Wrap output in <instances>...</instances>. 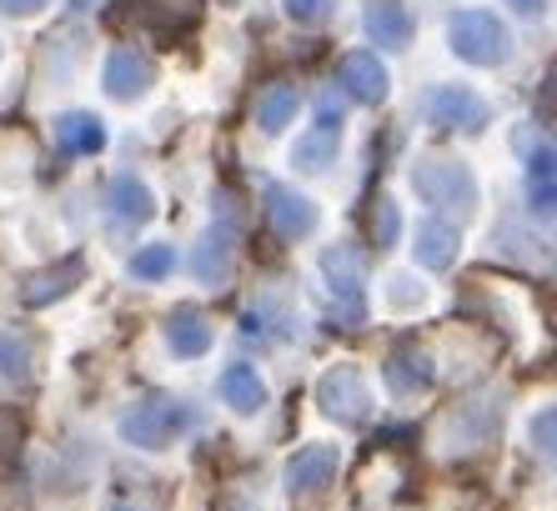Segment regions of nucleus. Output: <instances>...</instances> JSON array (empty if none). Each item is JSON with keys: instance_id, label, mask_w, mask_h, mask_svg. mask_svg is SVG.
<instances>
[{"instance_id": "a878e982", "label": "nucleus", "mask_w": 557, "mask_h": 511, "mask_svg": "<svg viewBox=\"0 0 557 511\" xmlns=\"http://www.w3.org/2000/svg\"><path fill=\"white\" fill-rule=\"evenodd\" d=\"M0 376L5 382H26L30 376V341L15 332H0Z\"/></svg>"}, {"instance_id": "6e6552de", "label": "nucleus", "mask_w": 557, "mask_h": 511, "mask_svg": "<svg viewBox=\"0 0 557 511\" xmlns=\"http://www.w3.org/2000/svg\"><path fill=\"white\" fill-rule=\"evenodd\" d=\"M332 482H337V447H301L286 461V491L297 501L322 497Z\"/></svg>"}, {"instance_id": "9b49d317", "label": "nucleus", "mask_w": 557, "mask_h": 511, "mask_svg": "<svg viewBox=\"0 0 557 511\" xmlns=\"http://www.w3.org/2000/svg\"><path fill=\"white\" fill-rule=\"evenodd\" d=\"M267 216H272L276 236H286V241H297V236H311L317 230V205L307 201V196L286 191V186H267Z\"/></svg>"}, {"instance_id": "2eb2a0df", "label": "nucleus", "mask_w": 557, "mask_h": 511, "mask_svg": "<svg viewBox=\"0 0 557 511\" xmlns=\"http://www.w3.org/2000/svg\"><path fill=\"white\" fill-rule=\"evenodd\" d=\"M81 276H86V266H81V256H65L61 266L40 271V276H30V282L21 286V301H26V307H51L55 296L76 291V282H81Z\"/></svg>"}, {"instance_id": "412c9836", "label": "nucleus", "mask_w": 557, "mask_h": 511, "mask_svg": "<svg viewBox=\"0 0 557 511\" xmlns=\"http://www.w3.org/2000/svg\"><path fill=\"white\" fill-rule=\"evenodd\" d=\"M247 336H272V341H286V336H297V316L286 307H276V301H261V307H251L247 311V326H242Z\"/></svg>"}, {"instance_id": "0eeeda50", "label": "nucleus", "mask_w": 557, "mask_h": 511, "mask_svg": "<svg viewBox=\"0 0 557 511\" xmlns=\"http://www.w3.org/2000/svg\"><path fill=\"white\" fill-rule=\"evenodd\" d=\"M101 80H106V96H111V101H136V96L151 90L156 61L146 51H136V46H121V51H111Z\"/></svg>"}, {"instance_id": "c85d7f7f", "label": "nucleus", "mask_w": 557, "mask_h": 511, "mask_svg": "<svg viewBox=\"0 0 557 511\" xmlns=\"http://www.w3.org/2000/svg\"><path fill=\"white\" fill-rule=\"evenodd\" d=\"M286 15H292V21L317 26V21H326V15H332V0H286Z\"/></svg>"}, {"instance_id": "f704fd0d", "label": "nucleus", "mask_w": 557, "mask_h": 511, "mask_svg": "<svg viewBox=\"0 0 557 511\" xmlns=\"http://www.w3.org/2000/svg\"><path fill=\"white\" fill-rule=\"evenodd\" d=\"M116 511H126V507H116Z\"/></svg>"}, {"instance_id": "1a4fd4ad", "label": "nucleus", "mask_w": 557, "mask_h": 511, "mask_svg": "<svg viewBox=\"0 0 557 511\" xmlns=\"http://www.w3.org/2000/svg\"><path fill=\"white\" fill-rule=\"evenodd\" d=\"M106 216H111V230H136V226H146V221L156 216L146 180H136L131 171L111 180V191H106Z\"/></svg>"}, {"instance_id": "f3484780", "label": "nucleus", "mask_w": 557, "mask_h": 511, "mask_svg": "<svg viewBox=\"0 0 557 511\" xmlns=\"http://www.w3.org/2000/svg\"><path fill=\"white\" fill-rule=\"evenodd\" d=\"M166 341H171V351H176V357H207V351H211V321L201 316L196 307L171 311Z\"/></svg>"}, {"instance_id": "9d476101", "label": "nucleus", "mask_w": 557, "mask_h": 511, "mask_svg": "<svg viewBox=\"0 0 557 511\" xmlns=\"http://www.w3.org/2000/svg\"><path fill=\"white\" fill-rule=\"evenodd\" d=\"M337 80H342V90H347L351 101H367V105L387 101V65L376 61L372 51H351V55H342Z\"/></svg>"}, {"instance_id": "a211bd4d", "label": "nucleus", "mask_w": 557, "mask_h": 511, "mask_svg": "<svg viewBox=\"0 0 557 511\" xmlns=\"http://www.w3.org/2000/svg\"><path fill=\"white\" fill-rule=\"evenodd\" d=\"M232 251H236L232 230L211 226L207 236H201V246H196V256H191V271L201 276V282H226V271H232Z\"/></svg>"}, {"instance_id": "aec40b11", "label": "nucleus", "mask_w": 557, "mask_h": 511, "mask_svg": "<svg viewBox=\"0 0 557 511\" xmlns=\"http://www.w3.org/2000/svg\"><path fill=\"white\" fill-rule=\"evenodd\" d=\"M297 105H301L297 86H272V90H261V96H257V121H261V130H267V136H276L286 121H297Z\"/></svg>"}, {"instance_id": "423d86ee", "label": "nucleus", "mask_w": 557, "mask_h": 511, "mask_svg": "<svg viewBox=\"0 0 557 511\" xmlns=\"http://www.w3.org/2000/svg\"><path fill=\"white\" fill-rule=\"evenodd\" d=\"M422 115H428L432 126H462V130H482V121H487V105H482V96L472 86H432L422 90Z\"/></svg>"}, {"instance_id": "7ed1b4c3", "label": "nucleus", "mask_w": 557, "mask_h": 511, "mask_svg": "<svg viewBox=\"0 0 557 511\" xmlns=\"http://www.w3.org/2000/svg\"><path fill=\"white\" fill-rule=\"evenodd\" d=\"M186 426H191V411H186L182 401H171V397H151V401H141L136 411L121 416V436H126L131 447H146V451L171 447Z\"/></svg>"}, {"instance_id": "f8f14e48", "label": "nucleus", "mask_w": 557, "mask_h": 511, "mask_svg": "<svg viewBox=\"0 0 557 511\" xmlns=\"http://www.w3.org/2000/svg\"><path fill=\"white\" fill-rule=\"evenodd\" d=\"M417 266H428V271H447L457 261V251H462V236H457L453 221H442V216H428V221H417Z\"/></svg>"}, {"instance_id": "dca6fc26", "label": "nucleus", "mask_w": 557, "mask_h": 511, "mask_svg": "<svg viewBox=\"0 0 557 511\" xmlns=\"http://www.w3.org/2000/svg\"><path fill=\"white\" fill-rule=\"evenodd\" d=\"M55 146L71 155H96L106 146V126L86 111H65L55 115Z\"/></svg>"}, {"instance_id": "4be33fe9", "label": "nucleus", "mask_w": 557, "mask_h": 511, "mask_svg": "<svg viewBox=\"0 0 557 511\" xmlns=\"http://www.w3.org/2000/svg\"><path fill=\"white\" fill-rule=\"evenodd\" d=\"M332 155H337V130H311V136H301L297 151H292V161H297V171H307V176H317V171L332 166Z\"/></svg>"}, {"instance_id": "f03ea898", "label": "nucleus", "mask_w": 557, "mask_h": 511, "mask_svg": "<svg viewBox=\"0 0 557 511\" xmlns=\"http://www.w3.org/2000/svg\"><path fill=\"white\" fill-rule=\"evenodd\" d=\"M447 36H453V51L467 65H503L512 55V36L493 11H457L447 21Z\"/></svg>"}, {"instance_id": "39448f33", "label": "nucleus", "mask_w": 557, "mask_h": 511, "mask_svg": "<svg viewBox=\"0 0 557 511\" xmlns=\"http://www.w3.org/2000/svg\"><path fill=\"white\" fill-rule=\"evenodd\" d=\"M317 397H322L326 416L342 426H362L367 416H372V391H367V376L357 366L326 371L322 386H317Z\"/></svg>"}, {"instance_id": "7c9ffc66", "label": "nucleus", "mask_w": 557, "mask_h": 511, "mask_svg": "<svg viewBox=\"0 0 557 511\" xmlns=\"http://www.w3.org/2000/svg\"><path fill=\"white\" fill-rule=\"evenodd\" d=\"M553 411H543V422H532V436H543V451H553Z\"/></svg>"}, {"instance_id": "f257e3e1", "label": "nucleus", "mask_w": 557, "mask_h": 511, "mask_svg": "<svg viewBox=\"0 0 557 511\" xmlns=\"http://www.w3.org/2000/svg\"><path fill=\"white\" fill-rule=\"evenodd\" d=\"M412 186L428 205L453 211V216H467V211L478 205V180H472V171H467L462 161H453V155H422L412 166Z\"/></svg>"}, {"instance_id": "20e7f679", "label": "nucleus", "mask_w": 557, "mask_h": 511, "mask_svg": "<svg viewBox=\"0 0 557 511\" xmlns=\"http://www.w3.org/2000/svg\"><path fill=\"white\" fill-rule=\"evenodd\" d=\"M322 271L326 282H332V296H337V316L347 321V326H357V321H367V266H362V251H351V246H332V251L322 256Z\"/></svg>"}, {"instance_id": "bb28decb", "label": "nucleus", "mask_w": 557, "mask_h": 511, "mask_svg": "<svg viewBox=\"0 0 557 511\" xmlns=\"http://www.w3.org/2000/svg\"><path fill=\"white\" fill-rule=\"evenodd\" d=\"M403 236V211L387 201V196H376V205H372V241L376 246H392Z\"/></svg>"}, {"instance_id": "2f4dec72", "label": "nucleus", "mask_w": 557, "mask_h": 511, "mask_svg": "<svg viewBox=\"0 0 557 511\" xmlns=\"http://www.w3.org/2000/svg\"><path fill=\"white\" fill-rule=\"evenodd\" d=\"M392 301L407 307V301H422V286H392Z\"/></svg>"}, {"instance_id": "4468645a", "label": "nucleus", "mask_w": 557, "mask_h": 511, "mask_svg": "<svg viewBox=\"0 0 557 511\" xmlns=\"http://www.w3.org/2000/svg\"><path fill=\"white\" fill-rule=\"evenodd\" d=\"M221 401H226L232 411H242V416H251V411L267 407V382L257 376V366L232 361V366L221 371Z\"/></svg>"}, {"instance_id": "5701e85b", "label": "nucleus", "mask_w": 557, "mask_h": 511, "mask_svg": "<svg viewBox=\"0 0 557 511\" xmlns=\"http://www.w3.org/2000/svg\"><path fill=\"white\" fill-rule=\"evenodd\" d=\"M176 271V246H146V251L131 256V276L136 282H161V276H171Z\"/></svg>"}, {"instance_id": "b1692460", "label": "nucleus", "mask_w": 557, "mask_h": 511, "mask_svg": "<svg viewBox=\"0 0 557 511\" xmlns=\"http://www.w3.org/2000/svg\"><path fill=\"white\" fill-rule=\"evenodd\" d=\"M141 15L171 36L176 26H191L196 21V0H141Z\"/></svg>"}, {"instance_id": "473e14b6", "label": "nucleus", "mask_w": 557, "mask_h": 511, "mask_svg": "<svg viewBox=\"0 0 557 511\" xmlns=\"http://www.w3.org/2000/svg\"><path fill=\"white\" fill-rule=\"evenodd\" d=\"M512 5H518V11H528V15H532V11H537V5H543V0H512Z\"/></svg>"}, {"instance_id": "393cba45", "label": "nucleus", "mask_w": 557, "mask_h": 511, "mask_svg": "<svg viewBox=\"0 0 557 511\" xmlns=\"http://www.w3.org/2000/svg\"><path fill=\"white\" fill-rule=\"evenodd\" d=\"M528 191H532V211H543V216H553V151H537L528 166Z\"/></svg>"}, {"instance_id": "72a5a7b5", "label": "nucleus", "mask_w": 557, "mask_h": 511, "mask_svg": "<svg viewBox=\"0 0 557 511\" xmlns=\"http://www.w3.org/2000/svg\"><path fill=\"white\" fill-rule=\"evenodd\" d=\"M221 5H236V0H221Z\"/></svg>"}, {"instance_id": "c756f323", "label": "nucleus", "mask_w": 557, "mask_h": 511, "mask_svg": "<svg viewBox=\"0 0 557 511\" xmlns=\"http://www.w3.org/2000/svg\"><path fill=\"white\" fill-rule=\"evenodd\" d=\"M0 11L5 15H36V11H46V0H0Z\"/></svg>"}, {"instance_id": "6ab92c4d", "label": "nucleus", "mask_w": 557, "mask_h": 511, "mask_svg": "<svg viewBox=\"0 0 557 511\" xmlns=\"http://www.w3.org/2000/svg\"><path fill=\"white\" fill-rule=\"evenodd\" d=\"M367 30H372L376 46H407V40H412V15H407L397 0H372Z\"/></svg>"}, {"instance_id": "cd10ccee", "label": "nucleus", "mask_w": 557, "mask_h": 511, "mask_svg": "<svg viewBox=\"0 0 557 511\" xmlns=\"http://www.w3.org/2000/svg\"><path fill=\"white\" fill-rule=\"evenodd\" d=\"M342 115H347V101H342L337 90H322V101H317V126L342 130Z\"/></svg>"}, {"instance_id": "ddd939ff", "label": "nucleus", "mask_w": 557, "mask_h": 511, "mask_svg": "<svg viewBox=\"0 0 557 511\" xmlns=\"http://www.w3.org/2000/svg\"><path fill=\"white\" fill-rule=\"evenodd\" d=\"M382 376L397 397H422L432 391V361L417 351V346H397L387 361H382Z\"/></svg>"}]
</instances>
